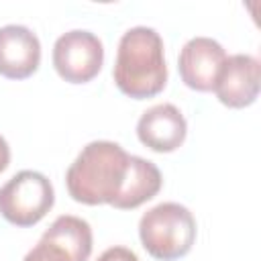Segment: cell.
Listing matches in <instances>:
<instances>
[{
  "label": "cell",
  "instance_id": "30bf717a",
  "mask_svg": "<svg viewBox=\"0 0 261 261\" xmlns=\"http://www.w3.org/2000/svg\"><path fill=\"white\" fill-rule=\"evenodd\" d=\"M39 63L41 43L29 27H0V75L8 80H24L39 69Z\"/></svg>",
  "mask_w": 261,
  "mask_h": 261
},
{
  "label": "cell",
  "instance_id": "7a4b0ae2",
  "mask_svg": "<svg viewBox=\"0 0 261 261\" xmlns=\"http://www.w3.org/2000/svg\"><path fill=\"white\" fill-rule=\"evenodd\" d=\"M116 88L135 100L157 96L167 84L163 39L151 27H133L120 41L112 69Z\"/></svg>",
  "mask_w": 261,
  "mask_h": 261
},
{
  "label": "cell",
  "instance_id": "ba28073f",
  "mask_svg": "<svg viewBox=\"0 0 261 261\" xmlns=\"http://www.w3.org/2000/svg\"><path fill=\"white\" fill-rule=\"evenodd\" d=\"M261 88V65L259 59L249 53H237L226 57L218 80L214 84V92L218 100L228 108H245L251 106Z\"/></svg>",
  "mask_w": 261,
  "mask_h": 261
},
{
  "label": "cell",
  "instance_id": "6da1fadb",
  "mask_svg": "<svg viewBox=\"0 0 261 261\" xmlns=\"http://www.w3.org/2000/svg\"><path fill=\"white\" fill-rule=\"evenodd\" d=\"M163 177L159 167L139 155H128L118 143L92 141L65 171V186L75 202L110 204L133 210L157 196Z\"/></svg>",
  "mask_w": 261,
  "mask_h": 261
},
{
  "label": "cell",
  "instance_id": "52a82bcc",
  "mask_svg": "<svg viewBox=\"0 0 261 261\" xmlns=\"http://www.w3.org/2000/svg\"><path fill=\"white\" fill-rule=\"evenodd\" d=\"M226 61L222 45L210 37H194L179 51L177 69L181 82L196 92H210Z\"/></svg>",
  "mask_w": 261,
  "mask_h": 261
},
{
  "label": "cell",
  "instance_id": "5b68a950",
  "mask_svg": "<svg viewBox=\"0 0 261 261\" xmlns=\"http://www.w3.org/2000/svg\"><path fill=\"white\" fill-rule=\"evenodd\" d=\"M92 243L90 224L80 216L63 214L51 222L22 261H88Z\"/></svg>",
  "mask_w": 261,
  "mask_h": 261
},
{
  "label": "cell",
  "instance_id": "9c48e42d",
  "mask_svg": "<svg viewBox=\"0 0 261 261\" xmlns=\"http://www.w3.org/2000/svg\"><path fill=\"white\" fill-rule=\"evenodd\" d=\"M188 124L179 108L173 104H155L145 110L137 122L139 141L155 153H171L186 141Z\"/></svg>",
  "mask_w": 261,
  "mask_h": 261
},
{
  "label": "cell",
  "instance_id": "3957f363",
  "mask_svg": "<svg viewBox=\"0 0 261 261\" xmlns=\"http://www.w3.org/2000/svg\"><path fill=\"white\" fill-rule=\"evenodd\" d=\"M196 218L177 202H161L139 220V237L145 251L157 261H175L196 243Z\"/></svg>",
  "mask_w": 261,
  "mask_h": 261
},
{
  "label": "cell",
  "instance_id": "7c38bea8",
  "mask_svg": "<svg viewBox=\"0 0 261 261\" xmlns=\"http://www.w3.org/2000/svg\"><path fill=\"white\" fill-rule=\"evenodd\" d=\"M8 163H10V147H8L6 139L0 135V173L8 167Z\"/></svg>",
  "mask_w": 261,
  "mask_h": 261
},
{
  "label": "cell",
  "instance_id": "8992f818",
  "mask_svg": "<svg viewBox=\"0 0 261 261\" xmlns=\"http://www.w3.org/2000/svg\"><path fill=\"white\" fill-rule=\"evenodd\" d=\"M102 63V41L90 31H67L53 45V67L69 84H88L98 75Z\"/></svg>",
  "mask_w": 261,
  "mask_h": 261
},
{
  "label": "cell",
  "instance_id": "277c9868",
  "mask_svg": "<svg viewBox=\"0 0 261 261\" xmlns=\"http://www.w3.org/2000/svg\"><path fill=\"white\" fill-rule=\"evenodd\" d=\"M55 204V192L47 175L22 169L0 188V214L6 222L27 228L37 224Z\"/></svg>",
  "mask_w": 261,
  "mask_h": 261
},
{
  "label": "cell",
  "instance_id": "8fae6325",
  "mask_svg": "<svg viewBox=\"0 0 261 261\" xmlns=\"http://www.w3.org/2000/svg\"><path fill=\"white\" fill-rule=\"evenodd\" d=\"M96 261H139L137 253L126 247H110Z\"/></svg>",
  "mask_w": 261,
  "mask_h": 261
}]
</instances>
